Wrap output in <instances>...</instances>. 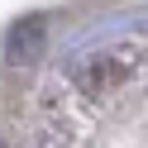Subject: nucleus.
<instances>
[{
	"instance_id": "1",
	"label": "nucleus",
	"mask_w": 148,
	"mask_h": 148,
	"mask_svg": "<svg viewBox=\"0 0 148 148\" xmlns=\"http://www.w3.org/2000/svg\"><path fill=\"white\" fill-rule=\"evenodd\" d=\"M38 48H43V29L38 24H19L10 34V67H34Z\"/></svg>"
}]
</instances>
